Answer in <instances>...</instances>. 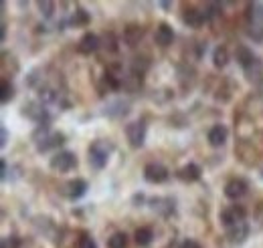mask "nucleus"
I'll return each mask as SVG.
<instances>
[{
    "instance_id": "dca6fc26",
    "label": "nucleus",
    "mask_w": 263,
    "mask_h": 248,
    "mask_svg": "<svg viewBox=\"0 0 263 248\" xmlns=\"http://www.w3.org/2000/svg\"><path fill=\"white\" fill-rule=\"evenodd\" d=\"M249 16H251L253 27L263 29V4L261 2H255V4L249 6Z\"/></svg>"
},
{
    "instance_id": "393cba45",
    "label": "nucleus",
    "mask_w": 263,
    "mask_h": 248,
    "mask_svg": "<svg viewBox=\"0 0 263 248\" xmlns=\"http://www.w3.org/2000/svg\"><path fill=\"white\" fill-rule=\"evenodd\" d=\"M180 248H200V246H198L195 240H186V242L180 244Z\"/></svg>"
},
{
    "instance_id": "7ed1b4c3",
    "label": "nucleus",
    "mask_w": 263,
    "mask_h": 248,
    "mask_svg": "<svg viewBox=\"0 0 263 248\" xmlns=\"http://www.w3.org/2000/svg\"><path fill=\"white\" fill-rule=\"evenodd\" d=\"M126 135H128V141H130L132 148H142L144 146V139H146V125L144 121H134L126 127Z\"/></svg>"
},
{
    "instance_id": "9d476101",
    "label": "nucleus",
    "mask_w": 263,
    "mask_h": 248,
    "mask_svg": "<svg viewBox=\"0 0 263 248\" xmlns=\"http://www.w3.org/2000/svg\"><path fill=\"white\" fill-rule=\"evenodd\" d=\"M209 18H211V14L206 10H195V8L186 10V14H184V23L189 27H195V29H198L200 25H204Z\"/></svg>"
},
{
    "instance_id": "f257e3e1",
    "label": "nucleus",
    "mask_w": 263,
    "mask_h": 248,
    "mask_svg": "<svg viewBox=\"0 0 263 248\" xmlns=\"http://www.w3.org/2000/svg\"><path fill=\"white\" fill-rule=\"evenodd\" d=\"M109 154H111V146L107 141H101V139L93 141L91 148H89V163H91V168H96V170L105 168Z\"/></svg>"
},
{
    "instance_id": "f03ea898",
    "label": "nucleus",
    "mask_w": 263,
    "mask_h": 248,
    "mask_svg": "<svg viewBox=\"0 0 263 248\" xmlns=\"http://www.w3.org/2000/svg\"><path fill=\"white\" fill-rule=\"evenodd\" d=\"M49 166L55 172H69V170H73L77 166V157H75L73 152H59V154H55L51 157Z\"/></svg>"
},
{
    "instance_id": "a878e982",
    "label": "nucleus",
    "mask_w": 263,
    "mask_h": 248,
    "mask_svg": "<svg viewBox=\"0 0 263 248\" xmlns=\"http://www.w3.org/2000/svg\"><path fill=\"white\" fill-rule=\"evenodd\" d=\"M6 139H8V131H6V129H2V148L6 146Z\"/></svg>"
},
{
    "instance_id": "1a4fd4ad",
    "label": "nucleus",
    "mask_w": 263,
    "mask_h": 248,
    "mask_svg": "<svg viewBox=\"0 0 263 248\" xmlns=\"http://www.w3.org/2000/svg\"><path fill=\"white\" fill-rule=\"evenodd\" d=\"M227 137H229V131L225 125H213L209 131V143L213 148H221L227 141Z\"/></svg>"
},
{
    "instance_id": "412c9836",
    "label": "nucleus",
    "mask_w": 263,
    "mask_h": 248,
    "mask_svg": "<svg viewBox=\"0 0 263 248\" xmlns=\"http://www.w3.org/2000/svg\"><path fill=\"white\" fill-rule=\"evenodd\" d=\"M18 244H21V240L16 236H6L2 240V248H18Z\"/></svg>"
},
{
    "instance_id": "423d86ee",
    "label": "nucleus",
    "mask_w": 263,
    "mask_h": 248,
    "mask_svg": "<svg viewBox=\"0 0 263 248\" xmlns=\"http://www.w3.org/2000/svg\"><path fill=\"white\" fill-rule=\"evenodd\" d=\"M61 143H65V135L63 133H49V135H43V139L36 141V150L43 154V152H49L53 148H59Z\"/></svg>"
},
{
    "instance_id": "39448f33",
    "label": "nucleus",
    "mask_w": 263,
    "mask_h": 248,
    "mask_svg": "<svg viewBox=\"0 0 263 248\" xmlns=\"http://www.w3.org/2000/svg\"><path fill=\"white\" fill-rule=\"evenodd\" d=\"M219 218H221V222L225 224V228H231L233 224L245 220V208H241V206H231L227 210H223Z\"/></svg>"
},
{
    "instance_id": "a211bd4d",
    "label": "nucleus",
    "mask_w": 263,
    "mask_h": 248,
    "mask_svg": "<svg viewBox=\"0 0 263 248\" xmlns=\"http://www.w3.org/2000/svg\"><path fill=\"white\" fill-rule=\"evenodd\" d=\"M128 244V236L124 232H116L114 236L107 238V248H126Z\"/></svg>"
},
{
    "instance_id": "4468645a",
    "label": "nucleus",
    "mask_w": 263,
    "mask_h": 248,
    "mask_svg": "<svg viewBox=\"0 0 263 248\" xmlns=\"http://www.w3.org/2000/svg\"><path fill=\"white\" fill-rule=\"evenodd\" d=\"M85 192H87V182H85V180H81V178L71 180V182L67 184V196H69L71 200H79Z\"/></svg>"
},
{
    "instance_id": "f8f14e48",
    "label": "nucleus",
    "mask_w": 263,
    "mask_h": 248,
    "mask_svg": "<svg viewBox=\"0 0 263 248\" xmlns=\"http://www.w3.org/2000/svg\"><path fill=\"white\" fill-rule=\"evenodd\" d=\"M227 234H229L231 242H243L247 238V234H249V226L245 224V220L243 222H237L231 228H227Z\"/></svg>"
},
{
    "instance_id": "4be33fe9",
    "label": "nucleus",
    "mask_w": 263,
    "mask_h": 248,
    "mask_svg": "<svg viewBox=\"0 0 263 248\" xmlns=\"http://www.w3.org/2000/svg\"><path fill=\"white\" fill-rule=\"evenodd\" d=\"M87 20H89V16H87V12H85V10H81V8H79V10L75 12V16H73V23H75V25H79V23H83V25H85Z\"/></svg>"
},
{
    "instance_id": "f3484780",
    "label": "nucleus",
    "mask_w": 263,
    "mask_h": 248,
    "mask_svg": "<svg viewBox=\"0 0 263 248\" xmlns=\"http://www.w3.org/2000/svg\"><path fill=\"white\" fill-rule=\"evenodd\" d=\"M152 238H154V234L150 228H138L136 230V244L138 246H148L152 242Z\"/></svg>"
},
{
    "instance_id": "9b49d317",
    "label": "nucleus",
    "mask_w": 263,
    "mask_h": 248,
    "mask_svg": "<svg viewBox=\"0 0 263 248\" xmlns=\"http://www.w3.org/2000/svg\"><path fill=\"white\" fill-rule=\"evenodd\" d=\"M235 57H237V63H239L245 71H249L253 65H257V57H255L253 51L247 49V47H239L237 53H235Z\"/></svg>"
},
{
    "instance_id": "aec40b11",
    "label": "nucleus",
    "mask_w": 263,
    "mask_h": 248,
    "mask_svg": "<svg viewBox=\"0 0 263 248\" xmlns=\"http://www.w3.org/2000/svg\"><path fill=\"white\" fill-rule=\"evenodd\" d=\"M12 97H14V87L8 81H2V97H0L2 103H8Z\"/></svg>"
},
{
    "instance_id": "5701e85b",
    "label": "nucleus",
    "mask_w": 263,
    "mask_h": 248,
    "mask_svg": "<svg viewBox=\"0 0 263 248\" xmlns=\"http://www.w3.org/2000/svg\"><path fill=\"white\" fill-rule=\"evenodd\" d=\"M79 248H98V246H96V242H93L87 234H83V236L79 238Z\"/></svg>"
},
{
    "instance_id": "bb28decb",
    "label": "nucleus",
    "mask_w": 263,
    "mask_h": 248,
    "mask_svg": "<svg viewBox=\"0 0 263 248\" xmlns=\"http://www.w3.org/2000/svg\"><path fill=\"white\" fill-rule=\"evenodd\" d=\"M261 176H263V174H261Z\"/></svg>"
},
{
    "instance_id": "b1692460",
    "label": "nucleus",
    "mask_w": 263,
    "mask_h": 248,
    "mask_svg": "<svg viewBox=\"0 0 263 248\" xmlns=\"http://www.w3.org/2000/svg\"><path fill=\"white\" fill-rule=\"evenodd\" d=\"M39 8H41V10H45V16H51V14H53L55 4H53V2H39Z\"/></svg>"
},
{
    "instance_id": "0eeeda50",
    "label": "nucleus",
    "mask_w": 263,
    "mask_h": 248,
    "mask_svg": "<svg viewBox=\"0 0 263 248\" xmlns=\"http://www.w3.org/2000/svg\"><path fill=\"white\" fill-rule=\"evenodd\" d=\"M245 192H247V182L241 180V178L229 180L227 186H225V196H227L229 200H237V198L245 196Z\"/></svg>"
},
{
    "instance_id": "6e6552de",
    "label": "nucleus",
    "mask_w": 263,
    "mask_h": 248,
    "mask_svg": "<svg viewBox=\"0 0 263 248\" xmlns=\"http://www.w3.org/2000/svg\"><path fill=\"white\" fill-rule=\"evenodd\" d=\"M79 53H83V55H91V53H96L99 49V36L98 34H93V32H85L83 36H81V40H79Z\"/></svg>"
},
{
    "instance_id": "ddd939ff",
    "label": "nucleus",
    "mask_w": 263,
    "mask_h": 248,
    "mask_svg": "<svg viewBox=\"0 0 263 248\" xmlns=\"http://www.w3.org/2000/svg\"><path fill=\"white\" fill-rule=\"evenodd\" d=\"M154 40H156V45H160V47H168V45H172V40H174V32H172V29H170L166 23H162V25H158V29H156Z\"/></svg>"
},
{
    "instance_id": "6ab92c4d",
    "label": "nucleus",
    "mask_w": 263,
    "mask_h": 248,
    "mask_svg": "<svg viewBox=\"0 0 263 248\" xmlns=\"http://www.w3.org/2000/svg\"><path fill=\"white\" fill-rule=\"evenodd\" d=\"M213 63H215V67H225L227 63H229V53H227V49L225 47H219V49H215V55H213Z\"/></svg>"
},
{
    "instance_id": "2eb2a0df",
    "label": "nucleus",
    "mask_w": 263,
    "mask_h": 248,
    "mask_svg": "<svg viewBox=\"0 0 263 248\" xmlns=\"http://www.w3.org/2000/svg\"><path fill=\"white\" fill-rule=\"evenodd\" d=\"M200 168H198L197 163H189V166H184V168H180V172H178V178L182 180V182H197L198 178H200Z\"/></svg>"
},
{
    "instance_id": "20e7f679",
    "label": "nucleus",
    "mask_w": 263,
    "mask_h": 248,
    "mask_svg": "<svg viewBox=\"0 0 263 248\" xmlns=\"http://www.w3.org/2000/svg\"><path fill=\"white\" fill-rule=\"evenodd\" d=\"M144 178L150 182V184H162L168 180V170H166V166L162 163H148L146 168H144Z\"/></svg>"
}]
</instances>
